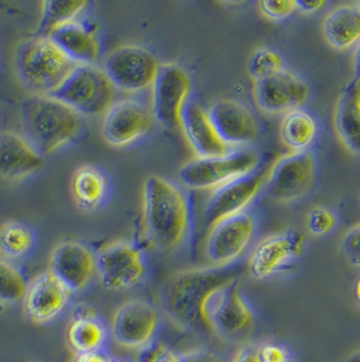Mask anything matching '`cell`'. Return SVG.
<instances>
[{"mask_svg":"<svg viewBox=\"0 0 360 362\" xmlns=\"http://www.w3.org/2000/svg\"><path fill=\"white\" fill-rule=\"evenodd\" d=\"M343 251L351 264L360 266V224L345 233L343 238Z\"/></svg>","mask_w":360,"mask_h":362,"instance_id":"obj_35","label":"cell"},{"mask_svg":"<svg viewBox=\"0 0 360 362\" xmlns=\"http://www.w3.org/2000/svg\"><path fill=\"white\" fill-rule=\"evenodd\" d=\"M352 68H354V76L355 81H360V42L356 45V48L354 50V56H352Z\"/></svg>","mask_w":360,"mask_h":362,"instance_id":"obj_43","label":"cell"},{"mask_svg":"<svg viewBox=\"0 0 360 362\" xmlns=\"http://www.w3.org/2000/svg\"><path fill=\"white\" fill-rule=\"evenodd\" d=\"M197 158L222 156L232 152L214 127L209 112L196 100H188L181 115V127Z\"/></svg>","mask_w":360,"mask_h":362,"instance_id":"obj_20","label":"cell"},{"mask_svg":"<svg viewBox=\"0 0 360 362\" xmlns=\"http://www.w3.org/2000/svg\"><path fill=\"white\" fill-rule=\"evenodd\" d=\"M157 362H181V358H180L179 354H176L175 351L168 349Z\"/></svg>","mask_w":360,"mask_h":362,"instance_id":"obj_44","label":"cell"},{"mask_svg":"<svg viewBox=\"0 0 360 362\" xmlns=\"http://www.w3.org/2000/svg\"><path fill=\"white\" fill-rule=\"evenodd\" d=\"M328 44L337 50H348L360 42V1L342 4L328 13L323 23Z\"/></svg>","mask_w":360,"mask_h":362,"instance_id":"obj_24","label":"cell"},{"mask_svg":"<svg viewBox=\"0 0 360 362\" xmlns=\"http://www.w3.org/2000/svg\"><path fill=\"white\" fill-rule=\"evenodd\" d=\"M107 327L99 317H72L66 329L68 345L78 354L104 350Z\"/></svg>","mask_w":360,"mask_h":362,"instance_id":"obj_26","label":"cell"},{"mask_svg":"<svg viewBox=\"0 0 360 362\" xmlns=\"http://www.w3.org/2000/svg\"><path fill=\"white\" fill-rule=\"evenodd\" d=\"M112 362H129L128 360H124V358H115V360H112Z\"/></svg>","mask_w":360,"mask_h":362,"instance_id":"obj_47","label":"cell"},{"mask_svg":"<svg viewBox=\"0 0 360 362\" xmlns=\"http://www.w3.org/2000/svg\"><path fill=\"white\" fill-rule=\"evenodd\" d=\"M317 175L311 152H292L278 159L267 177V194L278 202H292L306 196Z\"/></svg>","mask_w":360,"mask_h":362,"instance_id":"obj_9","label":"cell"},{"mask_svg":"<svg viewBox=\"0 0 360 362\" xmlns=\"http://www.w3.org/2000/svg\"><path fill=\"white\" fill-rule=\"evenodd\" d=\"M48 37L76 66H97L102 52L98 35L79 21L53 30Z\"/></svg>","mask_w":360,"mask_h":362,"instance_id":"obj_23","label":"cell"},{"mask_svg":"<svg viewBox=\"0 0 360 362\" xmlns=\"http://www.w3.org/2000/svg\"><path fill=\"white\" fill-rule=\"evenodd\" d=\"M116 88L103 68L76 66L53 97L64 102L78 115H106L115 103Z\"/></svg>","mask_w":360,"mask_h":362,"instance_id":"obj_5","label":"cell"},{"mask_svg":"<svg viewBox=\"0 0 360 362\" xmlns=\"http://www.w3.org/2000/svg\"><path fill=\"white\" fill-rule=\"evenodd\" d=\"M97 270L104 289L125 291L138 286L145 279L148 269L138 248L125 242H116L97 255Z\"/></svg>","mask_w":360,"mask_h":362,"instance_id":"obj_10","label":"cell"},{"mask_svg":"<svg viewBox=\"0 0 360 362\" xmlns=\"http://www.w3.org/2000/svg\"><path fill=\"white\" fill-rule=\"evenodd\" d=\"M109 181L102 171L91 165L76 170L72 178V193L83 209H95L107 196Z\"/></svg>","mask_w":360,"mask_h":362,"instance_id":"obj_27","label":"cell"},{"mask_svg":"<svg viewBox=\"0 0 360 362\" xmlns=\"http://www.w3.org/2000/svg\"><path fill=\"white\" fill-rule=\"evenodd\" d=\"M190 94L191 79L188 74L178 64H162L152 86V113L155 121L165 129H179Z\"/></svg>","mask_w":360,"mask_h":362,"instance_id":"obj_8","label":"cell"},{"mask_svg":"<svg viewBox=\"0 0 360 362\" xmlns=\"http://www.w3.org/2000/svg\"><path fill=\"white\" fill-rule=\"evenodd\" d=\"M305 236L298 230L270 235L251 254L249 272L256 280L268 279L296 261L304 251Z\"/></svg>","mask_w":360,"mask_h":362,"instance_id":"obj_14","label":"cell"},{"mask_svg":"<svg viewBox=\"0 0 360 362\" xmlns=\"http://www.w3.org/2000/svg\"><path fill=\"white\" fill-rule=\"evenodd\" d=\"M29 282L20 270L0 258V304H17L23 301Z\"/></svg>","mask_w":360,"mask_h":362,"instance_id":"obj_31","label":"cell"},{"mask_svg":"<svg viewBox=\"0 0 360 362\" xmlns=\"http://www.w3.org/2000/svg\"><path fill=\"white\" fill-rule=\"evenodd\" d=\"M160 66L157 57L147 48L122 45L109 53L103 69L116 90L140 93L152 88Z\"/></svg>","mask_w":360,"mask_h":362,"instance_id":"obj_7","label":"cell"},{"mask_svg":"<svg viewBox=\"0 0 360 362\" xmlns=\"http://www.w3.org/2000/svg\"><path fill=\"white\" fill-rule=\"evenodd\" d=\"M237 281L225 267L188 269L174 274L160 293L165 313L181 329L193 332H214L212 316L224 291Z\"/></svg>","mask_w":360,"mask_h":362,"instance_id":"obj_1","label":"cell"},{"mask_svg":"<svg viewBox=\"0 0 360 362\" xmlns=\"http://www.w3.org/2000/svg\"><path fill=\"white\" fill-rule=\"evenodd\" d=\"M44 156L25 136L0 133V181L23 180L44 167Z\"/></svg>","mask_w":360,"mask_h":362,"instance_id":"obj_21","label":"cell"},{"mask_svg":"<svg viewBox=\"0 0 360 362\" xmlns=\"http://www.w3.org/2000/svg\"><path fill=\"white\" fill-rule=\"evenodd\" d=\"M255 315L240 292L239 281H234L224 291L214 308V332L224 337H234L251 329Z\"/></svg>","mask_w":360,"mask_h":362,"instance_id":"obj_22","label":"cell"},{"mask_svg":"<svg viewBox=\"0 0 360 362\" xmlns=\"http://www.w3.org/2000/svg\"><path fill=\"white\" fill-rule=\"evenodd\" d=\"M26 139L42 156L75 140L82 131V115L60 99L32 95L20 109Z\"/></svg>","mask_w":360,"mask_h":362,"instance_id":"obj_3","label":"cell"},{"mask_svg":"<svg viewBox=\"0 0 360 362\" xmlns=\"http://www.w3.org/2000/svg\"><path fill=\"white\" fill-rule=\"evenodd\" d=\"M181 362H225L218 354L208 349H194L180 356Z\"/></svg>","mask_w":360,"mask_h":362,"instance_id":"obj_37","label":"cell"},{"mask_svg":"<svg viewBox=\"0 0 360 362\" xmlns=\"http://www.w3.org/2000/svg\"><path fill=\"white\" fill-rule=\"evenodd\" d=\"M335 125L345 148L360 155V86L356 81L348 83L339 98Z\"/></svg>","mask_w":360,"mask_h":362,"instance_id":"obj_25","label":"cell"},{"mask_svg":"<svg viewBox=\"0 0 360 362\" xmlns=\"http://www.w3.org/2000/svg\"><path fill=\"white\" fill-rule=\"evenodd\" d=\"M34 245L32 230L18 221H7L0 227V254L7 259L25 257Z\"/></svg>","mask_w":360,"mask_h":362,"instance_id":"obj_30","label":"cell"},{"mask_svg":"<svg viewBox=\"0 0 360 362\" xmlns=\"http://www.w3.org/2000/svg\"><path fill=\"white\" fill-rule=\"evenodd\" d=\"M167 350L168 347L163 344L153 342L150 345L145 346L144 349L138 350L137 362H157Z\"/></svg>","mask_w":360,"mask_h":362,"instance_id":"obj_38","label":"cell"},{"mask_svg":"<svg viewBox=\"0 0 360 362\" xmlns=\"http://www.w3.org/2000/svg\"><path fill=\"white\" fill-rule=\"evenodd\" d=\"M327 6V1L324 0H311V1H296V10L306 13V14H313L320 10H323Z\"/></svg>","mask_w":360,"mask_h":362,"instance_id":"obj_41","label":"cell"},{"mask_svg":"<svg viewBox=\"0 0 360 362\" xmlns=\"http://www.w3.org/2000/svg\"><path fill=\"white\" fill-rule=\"evenodd\" d=\"M256 224L251 214L232 216L210 228L206 242V255L212 264L225 267L239 259L255 236Z\"/></svg>","mask_w":360,"mask_h":362,"instance_id":"obj_13","label":"cell"},{"mask_svg":"<svg viewBox=\"0 0 360 362\" xmlns=\"http://www.w3.org/2000/svg\"><path fill=\"white\" fill-rule=\"evenodd\" d=\"M87 1H64L49 0L42 3V17L40 32L41 35L48 37L53 30L66 26L68 23L78 22L79 17L87 10Z\"/></svg>","mask_w":360,"mask_h":362,"instance_id":"obj_29","label":"cell"},{"mask_svg":"<svg viewBox=\"0 0 360 362\" xmlns=\"http://www.w3.org/2000/svg\"><path fill=\"white\" fill-rule=\"evenodd\" d=\"M267 177L268 170L256 168L244 177L213 190V194L208 199L203 212L205 227L212 228L224 218L246 212V208L262 192Z\"/></svg>","mask_w":360,"mask_h":362,"instance_id":"obj_11","label":"cell"},{"mask_svg":"<svg viewBox=\"0 0 360 362\" xmlns=\"http://www.w3.org/2000/svg\"><path fill=\"white\" fill-rule=\"evenodd\" d=\"M152 109L136 99L115 102L104 115L103 136L115 147H125L153 129Z\"/></svg>","mask_w":360,"mask_h":362,"instance_id":"obj_15","label":"cell"},{"mask_svg":"<svg viewBox=\"0 0 360 362\" xmlns=\"http://www.w3.org/2000/svg\"><path fill=\"white\" fill-rule=\"evenodd\" d=\"M337 224L336 214L325 206L311 208L306 218V227L313 236H324L335 230Z\"/></svg>","mask_w":360,"mask_h":362,"instance_id":"obj_33","label":"cell"},{"mask_svg":"<svg viewBox=\"0 0 360 362\" xmlns=\"http://www.w3.org/2000/svg\"><path fill=\"white\" fill-rule=\"evenodd\" d=\"M49 270L72 293L80 292L98 277L97 255L82 243L64 242L54 248Z\"/></svg>","mask_w":360,"mask_h":362,"instance_id":"obj_18","label":"cell"},{"mask_svg":"<svg viewBox=\"0 0 360 362\" xmlns=\"http://www.w3.org/2000/svg\"><path fill=\"white\" fill-rule=\"evenodd\" d=\"M230 362H262L260 357H259V351L258 347H243L241 350H239L234 357L232 358Z\"/></svg>","mask_w":360,"mask_h":362,"instance_id":"obj_39","label":"cell"},{"mask_svg":"<svg viewBox=\"0 0 360 362\" xmlns=\"http://www.w3.org/2000/svg\"><path fill=\"white\" fill-rule=\"evenodd\" d=\"M284 69V62L275 50L260 48L255 50L249 59L248 71L255 82H260L278 75Z\"/></svg>","mask_w":360,"mask_h":362,"instance_id":"obj_32","label":"cell"},{"mask_svg":"<svg viewBox=\"0 0 360 362\" xmlns=\"http://www.w3.org/2000/svg\"><path fill=\"white\" fill-rule=\"evenodd\" d=\"M355 293H356V298H358V301L360 303V279L356 282V286H355Z\"/></svg>","mask_w":360,"mask_h":362,"instance_id":"obj_46","label":"cell"},{"mask_svg":"<svg viewBox=\"0 0 360 362\" xmlns=\"http://www.w3.org/2000/svg\"><path fill=\"white\" fill-rule=\"evenodd\" d=\"M72 292L50 270L29 282L23 297L25 316L35 325L57 320L68 307Z\"/></svg>","mask_w":360,"mask_h":362,"instance_id":"obj_16","label":"cell"},{"mask_svg":"<svg viewBox=\"0 0 360 362\" xmlns=\"http://www.w3.org/2000/svg\"><path fill=\"white\" fill-rule=\"evenodd\" d=\"M345 362H360V351L358 353H355V354H352L348 360Z\"/></svg>","mask_w":360,"mask_h":362,"instance_id":"obj_45","label":"cell"},{"mask_svg":"<svg viewBox=\"0 0 360 362\" xmlns=\"http://www.w3.org/2000/svg\"><path fill=\"white\" fill-rule=\"evenodd\" d=\"M317 122L308 112L296 109L283 115L280 136L293 152H306L317 137Z\"/></svg>","mask_w":360,"mask_h":362,"instance_id":"obj_28","label":"cell"},{"mask_svg":"<svg viewBox=\"0 0 360 362\" xmlns=\"http://www.w3.org/2000/svg\"><path fill=\"white\" fill-rule=\"evenodd\" d=\"M72 317H99V313L97 308L90 304H79L75 307Z\"/></svg>","mask_w":360,"mask_h":362,"instance_id":"obj_42","label":"cell"},{"mask_svg":"<svg viewBox=\"0 0 360 362\" xmlns=\"http://www.w3.org/2000/svg\"><path fill=\"white\" fill-rule=\"evenodd\" d=\"M263 16L271 21H280L290 17L296 10V1L294 0H264L259 3Z\"/></svg>","mask_w":360,"mask_h":362,"instance_id":"obj_34","label":"cell"},{"mask_svg":"<svg viewBox=\"0 0 360 362\" xmlns=\"http://www.w3.org/2000/svg\"><path fill=\"white\" fill-rule=\"evenodd\" d=\"M259 156L251 151H232L222 156L196 158L179 170L184 186L197 190H215L237 178L255 171Z\"/></svg>","mask_w":360,"mask_h":362,"instance_id":"obj_6","label":"cell"},{"mask_svg":"<svg viewBox=\"0 0 360 362\" xmlns=\"http://www.w3.org/2000/svg\"><path fill=\"white\" fill-rule=\"evenodd\" d=\"M258 351L262 362H293L289 349L279 344H264Z\"/></svg>","mask_w":360,"mask_h":362,"instance_id":"obj_36","label":"cell"},{"mask_svg":"<svg viewBox=\"0 0 360 362\" xmlns=\"http://www.w3.org/2000/svg\"><path fill=\"white\" fill-rule=\"evenodd\" d=\"M160 329V313L144 300H131L115 311L112 334L122 347L141 350L155 342Z\"/></svg>","mask_w":360,"mask_h":362,"instance_id":"obj_12","label":"cell"},{"mask_svg":"<svg viewBox=\"0 0 360 362\" xmlns=\"http://www.w3.org/2000/svg\"><path fill=\"white\" fill-rule=\"evenodd\" d=\"M253 93L256 105L264 113L286 115L306 103L311 87L293 72L283 69L275 76L255 82Z\"/></svg>","mask_w":360,"mask_h":362,"instance_id":"obj_17","label":"cell"},{"mask_svg":"<svg viewBox=\"0 0 360 362\" xmlns=\"http://www.w3.org/2000/svg\"><path fill=\"white\" fill-rule=\"evenodd\" d=\"M75 66L49 37L38 35L26 40L16 52L18 78L32 95H54Z\"/></svg>","mask_w":360,"mask_h":362,"instance_id":"obj_4","label":"cell"},{"mask_svg":"<svg viewBox=\"0 0 360 362\" xmlns=\"http://www.w3.org/2000/svg\"><path fill=\"white\" fill-rule=\"evenodd\" d=\"M221 139L230 148L253 143L260 133L255 115L244 105L232 99H218L208 110Z\"/></svg>","mask_w":360,"mask_h":362,"instance_id":"obj_19","label":"cell"},{"mask_svg":"<svg viewBox=\"0 0 360 362\" xmlns=\"http://www.w3.org/2000/svg\"><path fill=\"white\" fill-rule=\"evenodd\" d=\"M112 357L104 351H92V353H84V354H78L76 358L72 362H112Z\"/></svg>","mask_w":360,"mask_h":362,"instance_id":"obj_40","label":"cell"},{"mask_svg":"<svg viewBox=\"0 0 360 362\" xmlns=\"http://www.w3.org/2000/svg\"><path fill=\"white\" fill-rule=\"evenodd\" d=\"M144 221L149 240L160 250L180 246L190 224L187 198L179 187L160 177L144 185Z\"/></svg>","mask_w":360,"mask_h":362,"instance_id":"obj_2","label":"cell"}]
</instances>
